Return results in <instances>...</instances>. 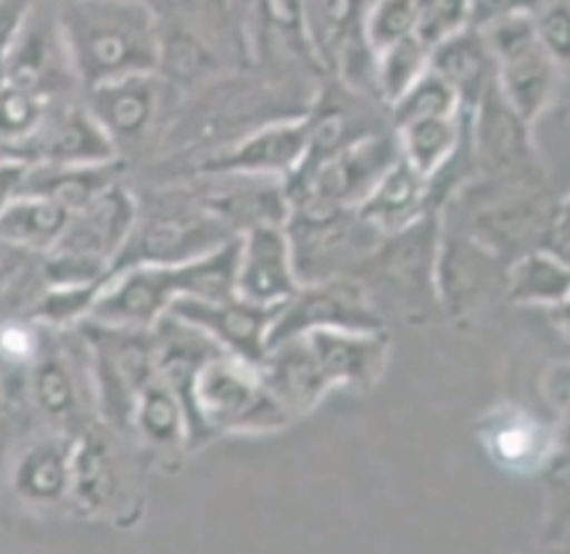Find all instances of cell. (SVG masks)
<instances>
[{"mask_svg":"<svg viewBox=\"0 0 570 554\" xmlns=\"http://www.w3.org/2000/svg\"><path fill=\"white\" fill-rule=\"evenodd\" d=\"M56 30L71 75L88 90L159 63L154 11L140 0H67Z\"/></svg>","mask_w":570,"mask_h":554,"instance_id":"obj_1","label":"cell"},{"mask_svg":"<svg viewBox=\"0 0 570 554\" xmlns=\"http://www.w3.org/2000/svg\"><path fill=\"white\" fill-rule=\"evenodd\" d=\"M138 204L119 185H111L88 206L71 211L61 238L42 254L48 286L101 283L111 275L130 238Z\"/></svg>","mask_w":570,"mask_h":554,"instance_id":"obj_2","label":"cell"},{"mask_svg":"<svg viewBox=\"0 0 570 554\" xmlns=\"http://www.w3.org/2000/svg\"><path fill=\"white\" fill-rule=\"evenodd\" d=\"M489 51L502 69L504 103L518 117L531 119L552 90L554 59L541 48L529 17H508L489 24Z\"/></svg>","mask_w":570,"mask_h":554,"instance_id":"obj_3","label":"cell"},{"mask_svg":"<svg viewBox=\"0 0 570 554\" xmlns=\"http://www.w3.org/2000/svg\"><path fill=\"white\" fill-rule=\"evenodd\" d=\"M219 248V225L202 217L177 215V211H151L142 217L135 211L130 238L119 254L114 269L135 265H180L204 257ZM111 269V273H114Z\"/></svg>","mask_w":570,"mask_h":554,"instance_id":"obj_4","label":"cell"},{"mask_svg":"<svg viewBox=\"0 0 570 554\" xmlns=\"http://www.w3.org/2000/svg\"><path fill=\"white\" fill-rule=\"evenodd\" d=\"M117 148L92 119L88 106H53L32 144L27 146L24 167L30 165H101L114 161Z\"/></svg>","mask_w":570,"mask_h":554,"instance_id":"obj_5","label":"cell"},{"mask_svg":"<svg viewBox=\"0 0 570 554\" xmlns=\"http://www.w3.org/2000/svg\"><path fill=\"white\" fill-rule=\"evenodd\" d=\"M394 161V146L389 140H365L331 154L312 177L309 211H333L336 206L365 201Z\"/></svg>","mask_w":570,"mask_h":554,"instance_id":"obj_6","label":"cell"},{"mask_svg":"<svg viewBox=\"0 0 570 554\" xmlns=\"http://www.w3.org/2000/svg\"><path fill=\"white\" fill-rule=\"evenodd\" d=\"M161 103V88L154 72L130 75L122 80L96 85L88 90V111L111 146H132L151 130Z\"/></svg>","mask_w":570,"mask_h":554,"instance_id":"obj_7","label":"cell"},{"mask_svg":"<svg viewBox=\"0 0 570 554\" xmlns=\"http://www.w3.org/2000/svg\"><path fill=\"white\" fill-rule=\"evenodd\" d=\"M235 288L248 301H277L294 290L288 238L277 225H259L238 240Z\"/></svg>","mask_w":570,"mask_h":554,"instance_id":"obj_8","label":"cell"},{"mask_svg":"<svg viewBox=\"0 0 570 554\" xmlns=\"http://www.w3.org/2000/svg\"><path fill=\"white\" fill-rule=\"evenodd\" d=\"M117 185V165H30L21 172L19 190L51 198L69 211L82 209L92 198Z\"/></svg>","mask_w":570,"mask_h":554,"instance_id":"obj_9","label":"cell"},{"mask_svg":"<svg viewBox=\"0 0 570 554\" xmlns=\"http://www.w3.org/2000/svg\"><path fill=\"white\" fill-rule=\"evenodd\" d=\"M69 217L71 211L67 206L19 190L0 211V238L42 257L61 238Z\"/></svg>","mask_w":570,"mask_h":554,"instance_id":"obj_10","label":"cell"},{"mask_svg":"<svg viewBox=\"0 0 570 554\" xmlns=\"http://www.w3.org/2000/svg\"><path fill=\"white\" fill-rule=\"evenodd\" d=\"M306 154V127L304 125H277L252 135L233 154H227L219 165L223 169L238 172L273 175L291 172Z\"/></svg>","mask_w":570,"mask_h":554,"instance_id":"obj_11","label":"cell"},{"mask_svg":"<svg viewBox=\"0 0 570 554\" xmlns=\"http://www.w3.org/2000/svg\"><path fill=\"white\" fill-rule=\"evenodd\" d=\"M491 59L494 56L489 51L487 38L465 27V30L439 40L428 51V69L439 75L460 98L462 92H475L487 85Z\"/></svg>","mask_w":570,"mask_h":554,"instance_id":"obj_12","label":"cell"},{"mask_svg":"<svg viewBox=\"0 0 570 554\" xmlns=\"http://www.w3.org/2000/svg\"><path fill=\"white\" fill-rule=\"evenodd\" d=\"M425 196V175L412 169L407 161L399 159L391 165L381 180L373 185V190L365 196V217L383 230H396L404 227L417 215L420 204Z\"/></svg>","mask_w":570,"mask_h":554,"instance_id":"obj_13","label":"cell"},{"mask_svg":"<svg viewBox=\"0 0 570 554\" xmlns=\"http://www.w3.org/2000/svg\"><path fill=\"white\" fill-rule=\"evenodd\" d=\"M402 130L404 161L420 175H431L444 165L452 154L454 140H458V127H454V113L449 117H428L415 119L399 127Z\"/></svg>","mask_w":570,"mask_h":554,"instance_id":"obj_14","label":"cell"},{"mask_svg":"<svg viewBox=\"0 0 570 554\" xmlns=\"http://www.w3.org/2000/svg\"><path fill=\"white\" fill-rule=\"evenodd\" d=\"M428 51L417 34L391 42V46L381 48V67H377V80H381V90L386 92L391 101H396L420 75L425 72Z\"/></svg>","mask_w":570,"mask_h":554,"instance_id":"obj_15","label":"cell"},{"mask_svg":"<svg viewBox=\"0 0 570 554\" xmlns=\"http://www.w3.org/2000/svg\"><path fill=\"white\" fill-rule=\"evenodd\" d=\"M541 433L537 425L525 417H508L504 423H497L489 433V449L494 454L499 465L510 471H525L539 462L541 454Z\"/></svg>","mask_w":570,"mask_h":554,"instance_id":"obj_16","label":"cell"},{"mask_svg":"<svg viewBox=\"0 0 570 554\" xmlns=\"http://www.w3.org/2000/svg\"><path fill=\"white\" fill-rule=\"evenodd\" d=\"M35 283H46L40 254L0 238V307H17L24 296L38 301V296H32Z\"/></svg>","mask_w":570,"mask_h":554,"instance_id":"obj_17","label":"cell"},{"mask_svg":"<svg viewBox=\"0 0 570 554\" xmlns=\"http://www.w3.org/2000/svg\"><path fill=\"white\" fill-rule=\"evenodd\" d=\"M420 0H377L367 17V40L381 51L417 30Z\"/></svg>","mask_w":570,"mask_h":554,"instance_id":"obj_18","label":"cell"},{"mask_svg":"<svg viewBox=\"0 0 570 554\" xmlns=\"http://www.w3.org/2000/svg\"><path fill=\"white\" fill-rule=\"evenodd\" d=\"M568 286V273L552 254H533L515 267V290L529 298L562 296Z\"/></svg>","mask_w":570,"mask_h":554,"instance_id":"obj_19","label":"cell"},{"mask_svg":"<svg viewBox=\"0 0 570 554\" xmlns=\"http://www.w3.org/2000/svg\"><path fill=\"white\" fill-rule=\"evenodd\" d=\"M470 24V0H420L415 34L428 48Z\"/></svg>","mask_w":570,"mask_h":554,"instance_id":"obj_20","label":"cell"},{"mask_svg":"<svg viewBox=\"0 0 570 554\" xmlns=\"http://www.w3.org/2000/svg\"><path fill=\"white\" fill-rule=\"evenodd\" d=\"M67 481V467L56 452H35L19 471V488L32 496H53Z\"/></svg>","mask_w":570,"mask_h":554,"instance_id":"obj_21","label":"cell"},{"mask_svg":"<svg viewBox=\"0 0 570 554\" xmlns=\"http://www.w3.org/2000/svg\"><path fill=\"white\" fill-rule=\"evenodd\" d=\"M533 13V34L554 61H566L568 53V9L566 0H544Z\"/></svg>","mask_w":570,"mask_h":554,"instance_id":"obj_22","label":"cell"},{"mask_svg":"<svg viewBox=\"0 0 570 554\" xmlns=\"http://www.w3.org/2000/svg\"><path fill=\"white\" fill-rule=\"evenodd\" d=\"M38 336L21 323H3L0 325V357L9 362H24L35 357L38 352Z\"/></svg>","mask_w":570,"mask_h":554,"instance_id":"obj_23","label":"cell"},{"mask_svg":"<svg viewBox=\"0 0 570 554\" xmlns=\"http://www.w3.org/2000/svg\"><path fill=\"white\" fill-rule=\"evenodd\" d=\"M40 399L48 409H67L69 407V380L59 367H46L38 375Z\"/></svg>","mask_w":570,"mask_h":554,"instance_id":"obj_24","label":"cell"},{"mask_svg":"<svg viewBox=\"0 0 570 554\" xmlns=\"http://www.w3.org/2000/svg\"><path fill=\"white\" fill-rule=\"evenodd\" d=\"M21 172H24V167L3 165V161H0V211H3L6 204L19 194Z\"/></svg>","mask_w":570,"mask_h":554,"instance_id":"obj_25","label":"cell"},{"mask_svg":"<svg viewBox=\"0 0 570 554\" xmlns=\"http://www.w3.org/2000/svg\"><path fill=\"white\" fill-rule=\"evenodd\" d=\"M323 11L333 24H344V21L352 17L354 0H323Z\"/></svg>","mask_w":570,"mask_h":554,"instance_id":"obj_26","label":"cell"}]
</instances>
